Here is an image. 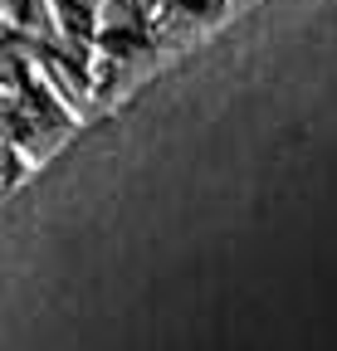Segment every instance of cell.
<instances>
[{
  "instance_id": "cell-1",
  "label": "cell",
  "mask_w": 337,
  "mask_h": 351,
  "mask_svg": "<svg viewBox=\"0 0 337 351\" xmlns=\"http://www.w3.org/2000/svg\"><path fill=\"white\" fill-rule=\"evenodd\" d=\"M200 20H205V10L186 5V0H147V5H142V34H147V44H156V39H181V34H191Z\"/></svg>"
}]
</instances>
